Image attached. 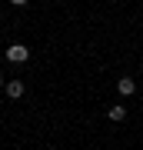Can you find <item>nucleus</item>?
Segmentation results:
<instances>
[{
	"label": "nucleus",
	"mask_w": 143,
	"mask_h": 150,
	"mask_svg": "<svg viewBox=\"0 0 143 150\" xmlns=\"http://www.w3.org/2000/svg\"><path fill=\"white\" fill-rule=\"evenodd\" d=\"M7 60H10V64H23V60H30V50H27L23 43H10V50H7Z\"/></svg>",
	"instance_id": "f257e3e1"
},
{
	"label": "nucleus",
	"mask_w": 143,
	"mask_h": 150,
	"mask_svg": "<svg viewBox=\"0 0 143 150\" xmlns=\"http://www.w3.org/2000/svg\"><path fill=\"white\" fill-rule=\"evenodd\" d=\"M4 90H7V97H13V100H17V97H23V80H7Z\"/></svg>",
	"instance_id": "f03ea898"
},
{
	"label": "nucleus",
	"mask_w": 143,
	"mask_h": 150,
	"mask_svg": "<svg viewBox=\"0 0 143 150\" xmlns=\"http://www.w3.org/2000/svg\"><path fill=\"white\" fill-rule=\"evenodd\" d=\"M117 90H120L123 97H130L133 90H137V83H133V77H120V80H117Z\"/></svg>",
	"instance_id": "7ed1b4c3"
},
{
	"label": "nucleus",
	"mask_w": 143,
	"mask_h": 150,
	"mask_svg": "<svg viewBox=\"0 0 143 150\" xmlns=\"http://www.w3.org/2000/svg\"><path fill=\"white\" fill-rule=\"evenodd\" d=\"M106 117H110V120H117V123H120L123 117H127V107H120V103H113V107H110V110H106Z\"/></svg>",
	"instance_id": "20e7f679"
},
{
	"label": "nucleus",
	"mask_w": 143,
	"mask_h": 150,
	"mask_svg": "<svg viewBox=\"0 0 143 150\" xmlns=\"http://www.w3.org/2000/svg\"><path fill=\"white\" fill-rule=\"evenodd\" d=\"M10 4H13V7H23V4H27V0H10Z\"/></svg>",
	"instance_id": "39448f33"
},
{
	"label": "nucleus",
	"mask_w": 143,
	"mask_h": 150,
	"mask_svg": "<svg viewBox=\"0 0 143 150\" xmlns=\"http://www.w3.org/2000/svg\"><path fill=\"white\" fill-rule=\"evenodd\" d=\"M0 87H4V74H0Z\"/></svg>",
	"instance_id": "423d86ee"
}]
</instances>
